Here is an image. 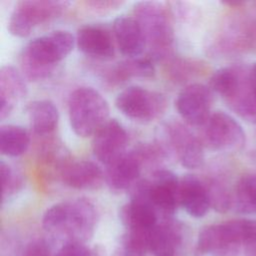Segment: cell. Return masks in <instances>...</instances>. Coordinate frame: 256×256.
Returning <instances> with one entry per match:
<instances>
[{
  "label": "cell",
  "mask_w": 256,
  "mask_h": 256,
  "mask_svg": "<svg viewBox=\"0 0 256 256\" xmlns=\"http://www.w3.org/2000/svg\"><path fill=\"white\" fill-rule=\"evenodd\" d=\"M97 222L95 206L85 198L56 203L42 218V225L52 236L65 239V243H83L93 235Z\"/></svg>",
  "instance_id": "obj_1"
},
{
  "label": "cell",
  "mask_w": 256,
  "mask_h": 256,
  "mask_svg": "<svg viewBox=\"0 0 256 256\" xmlns=\"http://www.w3.org/2000/svg\"><path fill=\"white\" fill-rule=\"evenodd\" d=\"M76 38L65 30L53 31L32 39L19 58L21 73L31 81L50 77L56 65L73 50Z\"/></svg>",
  "instance_id": "obj_2"
},
{
  "label": "cell",
  "mask_w": 256,
  "mask_h": 256,
  "mask_svg": "<svg viewBox=\"0 0 256 256\" xmlns=\"http://www.w3.org/2000/svg\"><path fill=\"white\" fill-rule=\"evenodd\" d=\"M133 16L139 22L149 57L164 60L173 51L174 29L167 7L157 1H141L134 5Z\"/></svg>",
  "instance_id": "obj_3"
},
{
  "label": "cell",
  "mask_w": 256,
  "mask_h": 256,
  "mask_svg": "<svg viewBox=\"0 0 256 256\" xmlns=\"http://www.w3.org/2000/svg\"><path fill=\"white\" fill-rule=\"evenodd\" d=\"M109 112L107 100L92 87H79L69 96V122L79 137L94 136L109 120Z\"/></svg>",
  "instance_id": "obj_4"
},
{
  "label": "cell",
  "mask_w": 256,
  "mask_h": 256,
  "mask_svg": "<svg viewBox=\"0 0 256 256\" xmlns=\"http://www.w3.org/2000/svg\"><path fill=\"white\" fill-rule=\"evenodd\" d=\"M69 5L70 2L59 0L19 1L9 17L8 30L16 37H27L36 26L62 15Z\"/></svg>",
  "instance_id": "obj_5"
},
{
  "label": "cell",
  "mask_w": 256,
  "mask_h": 256,
  "mask_svg": "<svg viewBox=\"0 0 256 256\" xmlns=\"http://www.w3.org/2000/svg\"><path fill=\"white\" fill-rule=\"evenodd\" d=\"M115 106L123 115L132 120L150 122L164 114L167 100L160 92L135 85L118 93Z\"/></svg>",
  "instance_id": "obj_6"
},
{
  "label": "cell",
  "mask_w": 256,
  "mask_h": 256,
  "mask_svg": "<svg viewBox=\"0 0 256 256\" xmlns=\"http://www.w3.org/2000/svg\"><path fill=\"white\" fill-rule=\"evenodd\" d=\"M200 139L210 150L220 152H237L243 149L246 142L242 126L229 114L217 111L202 126Z\"/></svg>",
  "instance_id": "obj_7"
},
{
  "label": "cell",
  "mask_w": 256,
  "mask_h": 256,
  "mask_svg": "<svg viewBox=\"0 0 256 256\" xmlns=\"http://www.w3.org/2000/svg\"><path fill=\"white\" fill-rule=\"evenodd\" d=\"M221 97L239 117L256 123V96L249 81V66L233 65L232 77Z\"/></svg>",
  "instance_id": "obj_8"
},
{
  "label": "cell",
  "mask_w": 256,
  "mask_h": 256,
  "mask_svg": "<svg viewBox=\"0 0 256 256\" xmlns=\"http://www.w3.org/2000/svg\"><path fill=\"white\" fill-rule=\"evenodd\" d=\"M213 91L202 83H191L178 94L175 106L181 118L191 126L202 127L211 116Z\"/></svg>",
  "instance_id": "obj_9"
},
{
  "label": "cell",
  "mask_w": 256,
  "mask_h": 256,
  "mask_svg": "<svg viewBox=\"0 0 256 256\" xmlns=\"http://www.w3.org/2000/svg\"><path fill=\"white\" fill-rule=\"evenodd\" d=\"M165 134L171 150L182 166L196 169L204 162V145L186 125L179 121H169L165 125Z\"/></svg>",
  "instance_id": "obj_10"
},
{
  "label": "cell",
  "mask_w": 256,
  "mask_h": 256,
  "mask_svg": "<svg viewBox=\"0 0 256 256\" xmlns=\"http://www.w3.org/2000/svg\"><path fill=\"white\" fill-rule=\"evenodd\" d=\"M180 179L170 170L157 169L151 179L145 180L147 198L157 211L163 215H171L179 205Z\"/></svg>",
  "instance_id": "obj_11"
},
{
  "label": "cell",
  "mask_w": 256,
  "mask_h": 256,
  "mask_svg": "<svg viewBox=\"0 0 256 256\" xmlns=\"http://www.w3.org/2000/svg\"><path fill=\"white\" fill-rule=\"evenodd\" d=\"M242 243L231 220L205 227L199 234L198 250L210 256H238Z\"/></svg>",
  "instance_id": "obj_12"
},
{
  "label": "cell",
  "mask_w": 256,
  "mask_h": 256,
  "mask_svg": "<svg viewBox=\"0 0 256 256\" xmlns=\"http://www.w3.org/2000/svg\"><path fill=\"white\" fill-rule=\"evenodd\" d=\"M128 134L116 119H109L93 136L94 156L106 166L122 156L126 151Z\"/></svg>",
  "instance_id": "obj_13"
},
{
  "label": "cell",
  "mask_w": 256,
  "mask_h": 256,
  "mask_svg": "<svg viewBox=\"0 0 256 256\" xmlns=\"http://www.w3.org/2000/svg\"><path fill=\"white\" fill-rule=\"evenodd\" d=\"M144 162L138 151L134 148L107 165L105 182L115 192L131 189L139 180Z\"/></svg>",
  "instance_id": "obj_14"
},
{
  "label": "cell",
  "mask_w": 256,
  "mask_h": 256,
  "mask_svg": "<svg viewBox=\"0 0 256 256\" xmlns=\"http://www.w3.org/2000/svg\"><path fill=\"white\" fill-rule=\"evenodd\" d=\"M61 181L77 190H95L105 182V173L94 162L87 160L66 161L59 170Z\"/></svg>",
  "instance_id": "obj_15"
},
{
  "label": "cell",
  "mask_w": 256,
  "mask_h": 256,
  "mask_svg": "<svg viewBox=\"0 0 256 256\" xmlns=\"http://www.w3.org/2000/svg\"><path fill=\"white\" fill-rule=\"evenodd\" d=\"M76 45L82 53L97 59H111L115 54L110 31L99 25L81 26L77 30Z\"/></svg>",
  "instance_id": "obj_16"
},
{
  "label": "cell",
  "mask_w": 256,
  "mask_h": 256,
  "mask_svg": "<svg viewBox=\"0 0 256 256\" xmlns=\"http://www.w3.org/2000/svg\"><path fill=\"white\" fill-rule=\"evenodd\" d=\"M113 34L120 52L128 58L138 57L146 47L142 28L134 16L117 17L113 22Z\"/></svg>",
  "instance_id": "obj_17"
},
{
  "label": "cell",
  "mask_w": 256,
  "mask_h": 256,
  "mask_svg": "<svg viewBox=\"0 0 256 256\" xmlns=\"http://www.w3.org/2000/svg\"><path fill=\"white\" fill-rule=\"evenodd\" d=\"M179 205L192 217L205 216L211 207L205 183L191 174L180 178Z\"/></svg>",
  "instance_id": "obj_18"
},
{
  "label": "cell",
  "mask_w": 256,
  "mask_h": 256,
  "mask_svg": "<svg viewBox=\"0 0 256 256\" xmlns=\"http://www.w3.org/2000/svg\"><path fill=\"white\" fill-rule=\"evenodd\" d=\"M27 94L24 75L13 66H2L0 69V119L8 117L14 105Z\"/></svg>",
  "instance_id": "obj_19"
},
{
  "label": "cell",
  "mask_w": 256,
  "mask_h": 256,
  "mask_svg": "<svg viewBox=\"0 0 256 256\" xmlns=\"http://www.w3.org/2000/svg\"><path fill=\"white\" fill-rule=\"evenodd\" d=\"M27 115L33 132L39 136H47L57 127L59 112L55 104L46 99L35 100L28 104Z\"/></svg>",
  "instance_id": "obj_20"
},
{
  "label": "cell",
  "mask_w": 256,
  "mask_h": 256,
  "mask_svg": "<svg viewBox=\"0 0 256 256\" xmlns=\"http://www.w3.org/2000/svg\"><path fill=\"white\" fill-rule=\"evenodd\" d=\"M181 242L180 227L174 222L157 224L149 236V251L154 256H175Z\"/></svg>",
  "instance_id": "obj_21"
},
{
  "label": "cell",
  "mask_w": 256,
  "mask_h": 256,
  "mask_svg": "<svg viewBox=\"0 0 256 256\" xmlns=\"http://www.w3.org/2000/svg\"><path fill=\"white\" fill-rule=\"evenodd\" d=\"M153 59L149 56L133 57L119 62L108 73V80L120 83L130 78H148L155 74Z\"/></svg>",
  "instance_id": "obj_22"
},
{
  "label": "cell",
  "mask_w": 256,
  "mask_h": 256,
  "mask_svg": "<svg viewBox=\"0 0 256 256\" xmlns=\"http://www.w3.org/2000/svg\"><path fill=\"white\" fill-rule=\"evenodd\" d=\"M28 131L19 125L5 124L0 128V151L8 157H17L25 153L30 145Z\"/></svg>",
  "instance_id": "obj_23"
},
{
  "label": "cell",
  "mask_w": 256,
  "mask_h": 256,
  "mask_svg": "<svg viewBox=\"0 0 256 256\" xmlns=\"http://www.w3.org/2000/svg\"><path fill=\"white\" fill-rule=\"evenodd\" d=\"M232 208L242 214H256V173L242 176L233 192Z\"/></svg>",
  "instance_id": "obj_24"
},
{
  "label": "cell",
  "mask_w": 256,
  "mask_h": 256,
  "mask_svg": "<svg viewBox=\"0 0 256 256\" xmlns=\"http://www.w3.org/2000/svg\"><path fill=\"white\" fill-rule=\"evenodd\" d=\"M152 231H128L122 238L118 256H146Z\"/></svg>",
  "instance_id": "obj_25"
},
{
  "label": "cell",
  "mask_w": 256,
  "mask_h": 256,
  "mask_svg": "<svg viewBox=\"0 0 256 256\" xmlns=\"http://www.w3.org/2000/svg\"><path fill=\"white\" fill-rule=\"evenodd\" d=\"M205 183L210 206L217 212L224 213L232 208L233 192H230L226 184L219 179H210Z\"/></svg>",
  "instance_id": "obj_26"
},
{
  "label": "cell",
  "mask_w": 256,
  "mask_h": 256,
  "mask_svg": "<svg viewBox=\"0 0 256 256\" xmlns=\"http://www.w3.org/2000/svg\"><path fill=\"white\" fill-rule=\"evenodd\" d=\"M0 173L2 182V201L13 197L24 186L21 173L5 161L0 162Z\"/></svg>",
  "instance_id": "obj_27"
},
{
  "label": "cell",
  "mask_w": 256,
  "mask_h": 256,
  "mask_svg": "<svg viewBox=\"0 0 256 256\" xmlns=\"http://www.w3.org/2000/svg\"><path fill=\"white\" fill-rule=\"evenodd\" d=\"M202 71L199 63L190 62L186 60H175L170 66V75L175 81H184L189 77H193L194 74Z\"/></svg>",
  "instance_id": "obj_28"
},
{
  "label": "cell",
  "mask_w": 256,
  "mask_h": 256,
  "mask_svg": "<svg viewBox=\"0 0 256 256\" xmlns=\"http://www.w3.org/2000/svg\"><path fill=\"white\" fill-rule=\"evenodd\" d=\"M85 6L88 7L90 10L94 12H107L111 11L113 9L118 8L123 4L121 1H114V0H91V1H85Z\"/></svg>",
  "instance_id": "obj_29"
},
{
  "label": "cell",
  "mask_w": 256,
  "mask_h": 256,
  "mask_svg": "<svg viewBox=\"0 0 256 256\" xmlns=\"http://www.w3.org/2000/svg\"><path fill=\"white\" fill-rule=\"evenodd\" d=\"M56 256H90V253L82 243L72 242L64 244Z\"/></svg>",
  "instance_id": "obj_30"
},
{
  "label": "cell",
  "mask_w": 256,
  "mask_h": 256,
  "mask_svg": "<svg viewBox=\"0 0 256 256\" xmlns=\"http://www.w3.org/2000/svg\"><path fill=\"white\" fill-rule=\"evenodd\" d=\"M22 256H50L49 245L45 241H34L25 248Z\"/></svg>",
  "instance_id": "obj_31"
},
{
  "label": "cell",
  "mask_w": 256,
  "mask_h": 256,
  "mask_svg": "<svg viewBox=\"0 0 256 256\" xmlns=\"http://www.w3.org/2000/svg\"><path fill=\"white\" fill-rule=\"evenodd\" d=\"M249 81L253 93L256 96V63L249 66Z\"/></svg>",
  "instance_id": "obj_32"
},
{
  "label": "cell",
  "mask_w": 256,
  "mask_h": 256,
  "mask_svg": "<svg viewBox=\"0 0 256 256\" xmlns=\"http://www.w3.org/2000/svg\"><path fill=\"white\" fill-rule=\"evenodd\" d=\"M243 248L245 256H256V239L246 243Z\"/></svg>",
  "instance_id": "obj_33"
}]
</instances>
